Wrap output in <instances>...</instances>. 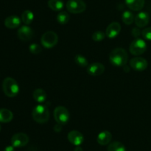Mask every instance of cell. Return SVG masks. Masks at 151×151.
Wrapping results in <instances>:
<instances>
[{
	"instance_id": "27",
	"label": "cell",
	"mask_w": 151,
	"mask_h": 151,
	"mask_svg": "<svg viewBox=\"0 0 151 151\" xmlns=\"http://www.w3.org/2000/svg\"><path fill=\"white\" fill-rule=\"evenodd\" d=\"M29 50L32 54L37 55L39 54L42 51V48L41 47V46L38 45L37 44H32L29 45Z\"/></svg>"
},
{
	"instance_id": "26",
	"label": "cell",
	"mask_w": 151,
	"mask_h": 151,
	"mask_svg": "<svg viewBox=\"0 0 151 151\" xmlns=\"http://www.w3.org/2000/svg\"><path fill=\"white\" fill-rule=\"evenodd\" d=\"M106 33L102 31H97V32H94L92 34V39L94 40V41H102L106 37Z\"/></svg>"
},
{
	"instance_id": "11",
	"label": "cell",
	"mask_w": 151,
	"mask_h": 151,
	"mask_svg": "<svg viewBox=\"0 0 151 151\" xmlns=\"http://www.w3.org/2000/svg\"><path fill=\"white\" fill-rule=\"evenodd\" d=\"M68 140L71 144L75 146H80L83 142V135L78 131H72L68 134Z\"/></svg>"
},
{
	"instance_id": "33",
	"label": "cell",
	"mask_w": 151,
	"mask_h": 151,
	"mask_svg": "<svg viewBox=\"0 0 151 151\" xmlns=\"http://www.w3.org/2000/svg\"><path fill=\"white\" fill-rule=\"evenodd\" d=\"M0 131H1V126H0Z\"/></svg>"
},
{
	"instance_id": "32",
	"label": "cell",
	"mask_w": 151,
	"mask_h": 151,
	"mask_svg": "<svg viewBox=\"0 0 151 151\" xmlns=\"http://www.w3.org/2000/svg\"><path fill=\"white\" fill-rule=\"evenodd\" d=\"M74 151H83V149L80 146H76V147H75Z\"/></svg>"
},
{
	"instance_id": "31",
	"label": "cell",
	"mask_w": 151,
	"mask_h": 151,
	"mask_svg": "<svg viewBox=\"0 0 151 151\" xmlns=\"http://www.w3.org/2000/svg\"><path fill=\"white\" fill-rule=\"evenodd\" d=\"M4 151H15L14 147H13V145L7 146V147H6L5 148H4Z\"/></svg>"
},
{
	"instance_id": "16",
	"label": "cell",
	"mask_w": 151,
	"mask_h": 151,
	"mask_svg": "<svg viewBox=\"0 0 151 151\" xmlns=\"http://www.w3.org/2000/svg\"><path fill=\"white\" fill-rule=\"evenodd\" d=\"M127 7L134 11H139L145 6V0H125Z\"/></svg>"
},
{
	"instance_id": "9",
	"label": "cell",
	"mask_w": 151,
	"mask_h": 151,
	"mask_svg": "<svg viewBox=\"0 0 151 151\" xmlns=\"http://www.w3.org/2000/svg\"><path fill=\"white\" fill-rule=\"evenodd\" d=\"M130 66L135 71L142 72L147 67V61L144 58L135 57L130 60Z\"/></svg>"
},
{
	"instance_id": "5",
	"label": "cell",
	"mask_w": 151,
	"mask_h": 151,
	"mask_svg": "<svg viewBox=\"0 0 151 151\" xmlns=\"http://www.w3.org/2000/svg\"><path fill=\"white\" fill-rule=\"evenodd\" d=\"M54 118L56 122L60 125H66L70 119V114L67 109L63 106H58L54 110Z\"/></svg>"
},
{
	"instance_id": "8",
	"label": "cell",
	"mask_w": 151,
	"mask_h": 151,
	"mask_svg": "<svg viewBox=\"0 0 151 151\" xmlns=\"http://www.w3.org/2000/svg\"><path fill=\"white\" fill-rule=\"evenodd\" d=\"M29 142V137L24 133H17L11 138V145L14 147H24Z\"/></svg>"
},
{
	"instance_id": "13",
	"label": "cell",
	"mask_w": 151,
	"mask_h": 151,
	"mask_svg": "<svg viewBox=\"0 0 151 151\" xmlns=\"http://www.w3.org/2000/svg\"><path fill=\"white\" fill-rule=\"evenodd\" d=\"M134 22L137 27L143 28L148 24L150 22V16L146 12H140L135 16Z\"/></svg>"
},
{
	"instance_id": "30",
	"label": "cell",
	"mask_w": 151,
	"mask_h": 151,
	"mask_svg": "<svg viewBox=\"0 0 151 151\" xmlns=\"http://www.w3.org/2000/svg\"><path fill=\"white\" fill-rule=\"evenodd\" d=\"M61 125H60V124H58V123L57 125H55V127H54V131H55V132H60V131H61V129H62V127H61Z\"/></svg>"
},
{
	"instance_id": "15",
	"label": "cell",
	"mask_w": 151,
	"mask_h": 151,
	"mask_svg": "<svg viewBox=\"0 0 151 151\" xmlns=\"http://www.w3.org/2000/svg\"><path fill=\"white\" fill-rule=\"evenodd\" d=\"M21 22L22 20L19 16L13 15L6 18L4 20V25L8 29H15L19 27V25L21 24Z\"/></svg>"
},
{
	"instance_id": "29",
	"label": "cell",
	"mask_w": 151,
	"mask_h": 151,
	"mask_svg": "<svg viewBox=\"0 0 151 151\" xmlns=\"http://www.w3.org/2000/svg\"><path fill=\"white\" fill-rule=\"evenodd\" d=\"M131 33H132L133 36H134L135 38H137V37L139 36V35L141 34V32H140V30L139 28H134V29H132V32H131Z\"/></svg>"
},
{
	"instance_id": "23",
	"label": "cell",
	"mask_w": 151,
	"mask_h": 151,
	"mask_svg": "<svg viewBox=\"0 0 151 151\" xmlns=\"http://www.w3.org/2000/svg\"><path fill=\"white\" fill-rule=\"evenodd\" d=\"M70 19L69 13L66 11H61L58 14L57 22L60 24H66Z\"/></svg>"
},
{
	"instance_id": "4",
	"label": "cell",
	"mask_w": 151,
	"mask_h": 151,
	"mask_svg": "<svg viewBox=\"0 0 151 151\" xmlns=\"http://www.w3.org/2000/svg\"><path fill=\"white\" fill-rule=\"evenodd\" d=\"M41 42L43 47L45 48H52L58 42V36L53 31H47L41 36Z\"/></svg>"
},
{
	"instance_id": "1",
	"label": "cell",
	"mask_w": 151,
	"mask_h": 151,
	"mask_svg": "<svg viewBox=\"0 0 151 151\" xmlns=\"http://www.w3.org/2000/svg\"><path fill=\"white\" fill-rule=\"evenodd\" d=\"M109 60L114 66H124L128 63V54L124 49L116 48L111 52Z\"/></svg>"
},
{
	"instance_id": "6",
	"label": "cell",
	"mask_w": 151,
	"mask_h": 151,
	"mask_svg": "<svg viewBox=\"0 0 151 151\" xmlns=\"http://www.w3.org/2000/svg\"><path fill=\"white\" fill-rule=\"evenodd\" d=\"M130 52L134 55H140L145 52L147 50V44L141 38H136L131 42L129 47Z\"/></svg>"
},
{
	"instance_id": "10",
	"label": "cell",
	"mask_w": 151,
	"mask_h": 151,
	"mask_svg": "<svg viewBox=\"0 0 151 151\" xmlns=\"http://www.w3.org/2000/svg\"><path fill=\"white\" fill-rule=\"evenodd\" d=\"M17 35L19 39L22 41H28L32 39L34 35V32L32 28L27 25H24L19 28L17 31Z\"/></svg>"
},
{
	"instance_id": "21",
	"label": "cell",
	"mask_w": 151,
	"mask_h": 151,
	"mask_svg": "<svg viewBox=\"0 0 151 151\" xmlns=\"http://www.w3.org/2000/svg\"><path fill=\"white\" fill-rule=\"evenodd\" d=\"M34 19V14L31 10H26L22 13V21L25 25L30 24Z\"/></svg>"
},
{
	"instance_id": "19",
	"label": "cell",
	"mask_w": 151,
	"mask_h": 151,
	"mask_svg": "<svg viewBox=\"0 0 151 151\" xmlns=\"http://www.w3.org/2000/svg\"><path fill=\"white\" fill-rule=\"evenodd\" d=\"M13 118V114L11 111L6 109H0V122L8 123L12 121Z\"/></svg>"
},
{
	"instance_id": "17",
	"label": "cell",
	"mask_w": 151,
	"mask_h": 151,
	"mask_svg": "<svg viewBox=\"0 0 151 151\" xmlns=\"http://www.w3.org/2000/svg\"><path fill=\"white\" fill-rule=\"evenodd\" d=\"M111 139L112 135L109 131H103L98 134L97 141L99 145L104 146L110 143V142L111 141Z\"/></svg>"
},
{
	"instance_id": "20",
	"label": "cell",
	"mask_w": 151,
	"mask_h": 151,
	"mask_svg": "<svg viewBox=\"0 0 151 151\" xmlns=\"http://www.w3.org/2000/svg\"><path fill=\"white\" fill-rule=\"evenodd\" d=\"M48 6L53 11H60L63 8V1L62 0H49Z\"/></svg>"
},
{
	"instance_id": "2",
	"label": "cell",
	"mask_w": 151,
	"mask_h": 151,
	"mask_svg": "<svg viewBox=\"0 0 151 151\" xmlns=\"http://www.w3.org/2000/svg\"><path fill=\"white\" fill-rule=\"evenodd\" d=\"M2 89L4 94L8 97H14L19 94V84L12 78H6L3 81Z\"/></svg>"
},
{
	"instance_id": "7",
	"label": "cell",
	"mask_w": 151,
	"mask_h": 151,
	"mask_svg": "<svg viewBox=\"0 0 151 151\" xmlns=\"http://www.w3.org/2000/svg\"><path fill=\"white\" fill-rule=\"evenodd\" d=\"M68 11L73 14H78L84 12L86 4L83 0H69L66 4Z\"/></svg>"
},
{
	"instance_id": "18",
	"label": "cell",
	"mask_w": 151,
	"mask_h": 151,
	"mask_svg": "<svg viewBox=\"0 0 151 151\" xmlns=\"http://www.w3.org/2000/svg\"><path fill=\"white\" fill-rule=\"evenodd\" d=\"M32 97H33L34 100L36 101L37 103H42L46 101L47 100V93L42 88H37L34 91L33 94H32Z\"/></svg>"
},
{
	"instance_id": "25",
	"label": "cell",
	"mask_w": 151,
	"mask_h": 151,
	"mask_svg": "<svg viewBox=\"0 0 151 151\" xmlns=\"http://www.w3.org/2000/svg\"><path fill=\"white\" fill-rule=\"evenodd\" d=\"M75 61L78 66L81 67H86L88 66V61L84 56L81 55H77L75 57Z\"/></svg>"
},
{
	"instance_id": "12",
	"label": "cell",
	"mask_w": 151,
	"mask_h": 151,
	"mask_svg": "<svg viewBox=\"0 0 151 151\" xmlns=\"http://www.w3.org/2000/svg\"><path fill=\"white\" fill-rule=\"evenodd\" d=\"M105 66L101 63H93L88 66L87 72L91 76H100L104 72Z\"/></svg>"
},
{
	"instance_id": "28",
	"label": "cell",
	"mask_w": 151,
	"mask_h": 151,
	"mask_svg": "<svg viewBox=\"0 0 151 151\" xmlns=\"http://www.w3.org/2000/svg\"><path fill=\"white\" fill-rule=\"evenodd\" d=\"M142 37L145 40L151 41V27H150L145 28V29L142 31Z\"/></svg>"
},
{
	"instance_id": "24",
	"label": "cell",
	"mask_w": 151,
	"mask_h": 151,
	"mask_svg": "<svg viewBox=\"0 0 151 151\" xmlns=\"http://www.w3.org/2000/svg\"><path fill=\"white\" fill-rule=\"evenodd\" d=\"M108 151H126L123 145L119 142H111L108 147Z\"/></svg>"
},
{
	"instance_id": "3",
	"label": "cell",
	"mask_w": 151,
	"mask_h": 151,
	"mask_svg": "<svg viewBox=\"0 0 151 151\" xmlns=\"http://www.w3.org/2000/svg\"><path fill=\"white\" fill-rule=\"evenodd\" d=\"M32 116L37 123L44 124L48 122L50 119V111L46 106L38 105L32 110Z\"/></svg>"
},
{
	"instance_id": "14",
	"label": "cell",
	"mask_w": 151,
	"mask_h": 151,
	"mask_svg": "<svg viewBox=\"0 0 151 151\" xmlns=\"http://www.w3.org/2000/svg\"><path fill=\"white\" fill-rule=\"evenodd\" d=\"M121 31V25L118 22H112L108 26L106 30V35L109 38H114Z\"/></svg>"
},
{
	"instance_id": "22",
	"label": "cell",
	"mask_w": 151,
	"mask_h": 151,
	"mask_svg": "<svg viewBox=\"0 0 151 151\" xmlns=\"http://www.w3.org/2000/svg\"><path fill=\"white\" fill-rule=\"evenodd\" d=\"M134 14L132 12L129 11V10H125L122 15V20L123 23L126 25H131L134 22Z\"/></svg>"
}]
</instances>
